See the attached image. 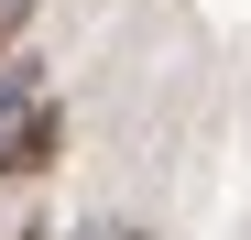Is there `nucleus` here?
I'll return each instance as SVG.
<instances>
[{
	"instance_id": "f03ea898",
	"label": "nucleus",
	"mask_w": 251,
	"mask_h": 240,
	"mask_svg": "<svg viewBox=\"0 0 251 240\" xmlns=\"http://www.w3.org/2000/svg\"><path fill=\"white\" fill-rule=\"evenodd\" d=\"M11 240H55V229H44V218H22V229H11Z\"/></svg>"
},
{
	"instance_id": "f257e3e1",
	"label": "nucleus",
	"mask_w": 251,
	"mask_h": 240,
	"mask_svg": "<svg viewBox=\"0 0 251 240\" xmlns=\"http://www.w3.org/2000/svg\"><path fill=\"white\" fill-rule=\"evenodd\" d=\"M55 153H66V109L55 98H33L0 120V186H22V175H55Z\"/></svg>"
}]
</instances>
